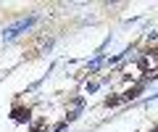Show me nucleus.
Segmentation results:
<instances>
[{
    "label": "nucleus",
    "mask_w": 158,
    "mask_h": 132,
    "mask_svg": "<svg viewBox=\"0 0 158 132\" xmlns=\"http://www.w3.org/2000/svg\"><path fill=\"white\" fill-rule=\"evenodd\" d=\"M40 21V16H29V19H21V21H16V24H11V27L3 32V42H11V40H16L19 35H24V32H29V29L34 27V24Z\"/></svg>",
    "instance_id": "nucleus-1"
}]
</instances>
